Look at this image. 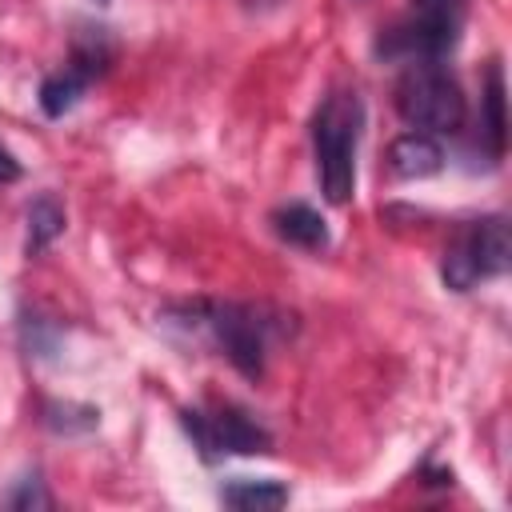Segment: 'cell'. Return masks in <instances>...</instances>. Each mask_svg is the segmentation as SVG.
<instances>
[{
	"label": "cell",
	"instance_id": "obj_1",
	"mask_svg": "<svg viewBox=\"0 0 512 512\" xmlns=\"http://www.w3.org/2000/svg\"><path fill=\"white\" fill-rule=\"evenodd\" d=\"M184 312L196 316L188 324L204 328L216 340V348L228 356V364L248 380L264 376L268 344L292 328V324H284L288 316L268 308V304H216V300H204V304H192Z\"/></svg>",
	"mask_w": 512,
	"mask_h": 512
},
{
	"label": "cell",
	"instance_id": "obj_2",
	"mask_svg": "<svg viewBox=\"0 0 512 512\" xmlns=\"http://www.w3.org/2000/svg\"><path fill=\"white\" fill-rule=\"evenodd\" d=\"M364 128V100L356 92H332L312 116V148L320 188L332 204H348L356 192V148Z\"/></svg>",
	"mask_w": 512,
	"mask_h": 512
},
{
	"label": "cell",
	"instance_id": "obj_3",
	"mask_svg": "<svg viewBox=\"0 0 512 512\" xmlns=\"http://www.w3.org/2000/svg\"><path fill=\"white\" fill-rule=\"evenodd\" d=\"M396 112L412 128L456 132L464 124L468 104L456 76L440 60H408V68L396 80Z\"/></svg>",
	"mask_w": 512,
	"mask_h": 512
},
{
	"label": "cell",
	"instance_id": "obj_4",
	"mask_svg": "<svg viewBox=\"0 0 512 512\" xmlns=\"http://www.w3.org/2000/svg\"><path fill=\"white\" fill-rule=\"evenodd\" d=\"M512 264V236H508V220L504 216H480L472 220L444 252L440 276L452 292H468L484 280L504 276Z\"/></svg>",
	"mask_w": 512,
	"mask_h": 512
},
{
	"label": "cell",
	"instance_id": "obj_5",
	"mask_svg": "<svg viewBox=\"0 0 512 512\" xmlns=\"http://www.w3.org/2000/svg\"><path fill=\"white\" fill-rule=\"evenodd\" d=\"M468 0H412L408 16L384 32L380 52L400 60H444L464 28Z\"/></svg>",
	"mask_w": 512,
	"mask_h": 512
},
{
	"label": "cell",
	"instance_id": "obj_6",
	"mask_svg": "<svg viewBox=\"0 0 512 512\" xmlns=\"http://www.w3.org/2000/svg\"><path fill=\"white\" fill-rule=\"evenodd\" d=\"M184 428L196 444V452L212 464L220 456H256V452H268L272 448V436L268 428H260L248 412L240 408H216V412H200V408H188L184 412Z\"/></svg>",
	"mask_w": 512,
	"mask_h": 512
},
{
	"label": "cell",
	"instance_id": "obj_7",
	"mask_svg": "<svg viewBox=\"0 0 512 512\" xmlns=\"http://www.w3.org/2000/svg\"><path fill=\"white\" fill-rule=\"evenodd\" d=\"M388 168L400 176V180H424V176H436L444 168V148L428 136V132H404L392 140L388 148Z\"/></svg>",
	"mask_w": 512,
	"mask_h": 512
},
{
	"label": "cell",
	"instance_id": "obj_8",
	"mask_svg": "<svg viewBox=\"0 0 512 512\" xmlns=\"http://www.w3.org/2000/svg\"><path fill=\"white\" fill-rule=\"evenodd\" d=\"M272 228H276L280 240H288V244H296L304 252H324L332 244L324 216L316 208H308V204H284V208H276L272 212Z\"/></svg>",
	"mask_w": 512,
	"mask_h": 512
},
{
	"label": "cell",
	"instance_id": "obj_9",
	"mask_svg": "<svg viewBox=\"0 0 512 512\" xmlns=\"http://www.w3.org/2000/svg\"><path fill=\"white\" fill-rule=\"evenodd\" d=\"M480 136L488 140L492 156H504L508 116H504V72H500V64L488 68V88H484V100H480Z\"/></svg>",
	"mask_w": 512,
	"mask_h": 512
},
{
	"label": "cell",
	"instance_id": "obj_10",
	"mask_svg": "<svg viewBox=\"0 0 512 512\" xmlns=\"http://www.w3.org/2000/svg\"><path fill=\"white\" fill-rule=\"evenodd\" d=\"M220 500L240 512H272L288 504V488L276 480H232L228 488H220Z\"/></svg>",
	"mask_w": 512,
	"mask_h": 512
},
{
	"label": "cell",
	"instance_id": "obj_11",
	"mask_svg": "<svg viewBox=\"0 0 512 512\" xmlns=\"http://www.w3.org/2000/svg\"><path fill=\"white\" fill-rule=\"evenodd\" d=\"M64 232V208H60V200L56 196H36L32 204H28V256H40L56 236Z\"/></svg>",
	"mask_w": 512,
	"mask_h": 512
},
{
	"label": "cell",
	"instance_id": "obj_12",
	"mask_svg": "<svg viewBox=\"0 0 512 512\" xmlns=\"http://www.w3.org/2000/svg\"><path fill=\"white\" fill-rule=\"evenodd\" d=\"M84 88H88V80H84L76 68H64V72L48 76V80L40 84V108H44V116L60 120L64 112H72V108L80 104Z\"/></svg>",
	"mask_w": 512,
	"mask_h": 512
},
{
	"label": "cell",
	"instance_id": "obj_13",
	"mask_svg": "<svg viewBox=\"0 0 512 512\" xmlns=\"http://www.w3.org/2000/svg\"><path fill=\"white\" fill-rule=\"evenodd\" d=\"M96 420H100V412L88 408V404H48V408H44V424H48L52 432H64V436L92 432Z\"/></svg>",
	"mask_w": 512,
	"mask_h": 512
},
{
	"label": "cell",
	"instance_id": "obj_14",
	"mask_svg": "<svg viewBox=\"0 0 512 512\" xmlns=\"http://www.w3.org/2000/svg\"><path fill=\"white\" fill-rule=\"evenodd\" d=\"M4 504H8V508H48L52 496L44 492V480L32 472V476H20V480H16V488L8 492Z\"/></svg>",
	"mask_w": 512,
	"mask_h": 512
},
{
	"label": "cell",
	"instance_id": "obj_15",
	"mask_svg": "<svg viewBox=\"0 0 512 512\" xmlns=\"http://www.w3.org/2000/svg\"><path fill=\"white\" fill-rule=\"evenodd\" d=\"M12 180H20V164H16L12 152L0 144V184H12Z\"/></svg>",
	"mask_w": 512,
	"mask_h": 512
},
{
	"label": "cell",
	"instance_id": "obj_16",
	"mask_svg": "<svg viewBox=\"0 0 512 512\" xmlns=\"http://www.w3.org/2000/svg\"><path fill=\"white\" fill-rule=\"evenodd\" d=\"M244 4H248V8H276L280 0H244Z\"/></svg>",
	"mask_w": 512,
	"mask_h": 512
},
{
	"label": "cell",
	"instance_id": "obj_17",
	"mask_svg": "<svg viewBox=\"0 0 512 512\" xmlns=\"http://www.w3.org/2000/svg\"><path fill=\"white\" fill-rule=\"evenodd\" d=\"M100 4H104V0H100Z\"/></svg>",
	"mask_w": 512,
	"mask_h": 512
}]
</instances>
